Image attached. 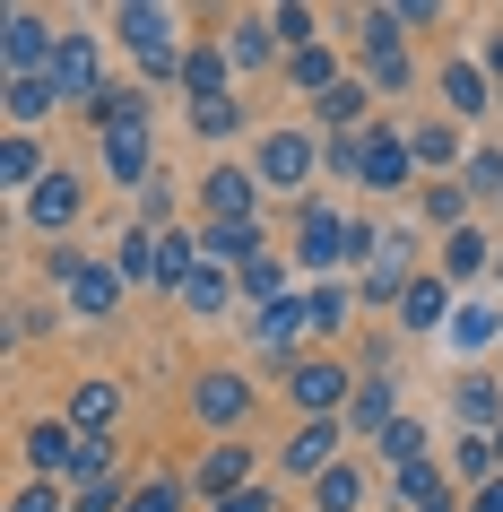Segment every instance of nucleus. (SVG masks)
I'll return each instance as SVG.
<instances>
[{
    "label": "nucleus",
    "mask_w": 503,
    "mask_h": 512,
    "mask_svg": "<svg viewBox=\"0 0 503 512\" xmlns=\"http://www.w3.org/2000/svg\"><path fill=\"white\" fill-rule=\"evenodd\" d=\"M313 330V313H304V296H287V304H269V313H252V348L261 356H278V365H295V339Z\"/></svg>",
    "instance_id": "nucleus-19"
},
{
    "label": "nucleus",
    "mask_w": 503,
    "mask_h": 512,
    "mask_svg": "<svg viewBox=\"0 0 503 512\" xmlns=\"http://www.w3.org/2000/svg\"><path fill=\"white\" fill-rule=\"evenodd\" d=\"M373 252H382V226L330 209V200L295 209V270H373Z\"/></svg>",
    "instance_id": "nucleus-1"
},
{
    "label": "nucleus",
    "mask_w": 503,
    "mask_h": 512,
    "mask_svg": "<svg viewBox=\"0 0 503 512\" xmlns=\"http://www.w3.org/2000/svg\"><path fill=\"white\" fill-rule=\"evenodd\" d=\"M469 512H503V478H495V486H477V495H469Z\"/></svg>",
    "instance_id": "nucleus-53"
},
{
    "label": "nucleus",
    "mask_w": 503,
    "mask_h": 512,
    "mask_svg": "<svg viewBox=\"0 0 503 512\" xmlns=\"http://www.w3.org/2000/svg\"><path fill=\"white\" fill-rule=\"evenodd\" d=\"M451 313H460V296H451V278H443V270H417V278H408V296H399V322H408V330L443 339Z\"/></svg>",
    "instance_id": "nucleus-16"
},
{
    "label": "nucleus",
    "mask_w": 503,
    "mask_h": 512,
    "mask_svg": "<svg viewBox=\"0 0 503 512\" xmlns=\"http://www.w3.org/2000/svg\"><path fill=\"white\" fill-rule=\"evenodd\" d=\"M434 270H443L451 287H477V278H495V235H486V226H460V235H443Z\"/></svg>",
    "instance_id": "nucleus-18"
},
{
    "label": "nucleus",
    "mask_w": 503,
    "mask_h": 512,
    "mask_svg": "<svg viewBox=\"0 0 503 512\" xmlns=\"http://www.w3.org/2000/svg\"><path fill=\"white\" fill-rule=\"evenodd\" d=\"M243 486H261V478H252V443H209V452H200V469H191L200 512L226 504V495H243Z\"/></svg>",
    "instance_id": "nucleus-11"
},
{
    "label": "nucleus",
    "mask_w": 503,
    "mask_h": 512,
    "mask_svg": "<svg viewBox=\"0 0 503 512\" xmlns=\"http://www.w3.org/2000/svg\"><path fill=\"white\" fill-rule=\"evenodd\" d=\"M113 35H122L131 53H165V44H174V18H165L157 0H122V9H113Z\"/></svg>",
    "instance_id": "nucleus-26"
},
{
    "label": "nucleus",
    "mask_w": 503,
    "mask_h": 512,
    "mask_svg": "<svg viewBox=\"0 0 503 512\" xmlns=\"http://www.w3.org/2000/svg\"><path fill=\"white\" fill-rule=\"evenodd\" d=\"M460 183H469V200H503V148H469Z\"/></svg>",
    "instance_id": "nucleus-42"
},
{
    "label": "nucleus",
    "mask_w": 503,
    "mask_h": 512,
    "mask_svg": "<svg viewBox=\"0 0 503 512\" xmlns=\"http://www.w3.org/2000/svg\"><path fill=\"white\" fill-rule=\"evenodd\" d=\"M365 87H373V96H408V87H417V61H408V53L365 61Z\"/></svg>",
    "instance_id": "nucleus-45"
},
{
    "label": "nucleus",
    "mask_w": 503,
    "mask_h": 512,
    "mask_svg": "<svg viewBox=\"0 0 503 512\" xmlns=\"http://www.w3.org/2000/svg\"><path fill=\"white\" fill-rule=\"evenodd\" d=\"M79 443H87V434L70 426V417H35V426L18 434V460H27V478L70 486V460H79Z\"/></svg>",
    "instance_id": "nucleus-7"
},
{
    "label": "nucleus",
    "mask_w": 503,
    "mask_h": 512,
    "mask_svg": "<svg viewBox=\"0 0 503 512\" xmlns=\"http://www.w3.org/2000/svg\"><path fill=\"white\" fill-rule=\"evenodd\" d=\"M53 105H61V87H53V79H9V87H0V113H9V131H35Z\"/></svg>",
    "instance_id": "nucleus-30"
},
{
    "label": "nucleus",
    "mask_w": 503,
    "mask_h": 512,
    "mask_svg": "<svg viewBox=\"0 0 503 512\" xmlns=\"http://www.w3.org/2000/svg\"><path fill=\"white\" fill-rule=\"evenodd\" d=\"M209 512H278V504H269V486H243V495H226V504H209Z\"/></svg>",
    "instance_id": "nucleus-51"
},
{
    "label": "nucleus",
    "mask_w": 503,
    "mask_h": 512,
    "mask_svg": "<svg viewBox=\"0 0 503 512\" xmlns=\"http://www.w3.org/2000/svg\"><path fill=\"white\" fill-rule=\"evenodd\" d=\"M408 157H417L434 183H451V174L469 165V148H460V122H451V113H417V122H408Z\"/></svg>",
    "instance_id": "nucleus-13"
},
{
    "label": "nucleus",
    "mask_w": 503,
    "mask_h": 512,
    "mask_svg": "<svg viewBox=\"0 0 503 512\" xmlns=\"http://www.w3.org/2000/svg\"><path fill=\"white\" fill-rule=\"evenodd\" d=\"M417 512H469V504H460V495H434V504H417Z\"/></svg>",
    "instance_id": "nucleus-54"
},
{
    "label": "nucleus",
    "mask_w": 503,
    "mask_h": 512,
    "mask_svg": "<svg viewBox=\"0 0 503 512\" xmlns=\"http://www.w3.org/2000/svg\"><path fill=\"white\" fill-rule=\"evenodd\" d=\"M113 270H122V287H157V226H122L113 235Z\"/></svg>",
    "instance_id": "nucleus-29"
},
{
    "label": "nucleus",
    "mask_w": 503,
    "mask_h": 512,
    "mask_svg": "<svg viewBox=\"0 0 503 512\" xmlns=\"http://www.w3.org/2000/svg\"><path fill=\"white\" fill-rule=\"evenodd\" d=\"M365 113H373V87H365V79H339V87L313 105V122H321L330 139H365V131H373Z\"/></svg>",
    "instance_id": "nucleus-21"
},
{
    "label": "nucleus",
    "mask_w": 503,
    "mask_h": 512,
    "mask_svg": "<svg viewBox=\"0 0 503 512\" xmlns=\"http://www.w3.org/2000/svg\"><path fill=\"white\" fill-rule=\"evenodd\" d=\"M269 53H287V44H278V27H269V9H261V18H235V35H226V61H235V70H261Z\"/></svg>",
    "instance_id": "nucleus-32"
},
{
    "label": "nucleus",
    "mask_w": 503,
    "mask_h": 512,
    "mask_svg": "<svg viewBox=\"0 0 503 512\" xmlns=\"http://www.w3.org/2000/svg\"><path fill=\"white\" fill-rule=\"evenodd\" d=\"M347 426L373 434V443L399 426V391H391V374H365V382H356V400H347Z\"/></svg>",
    "instance_id": "nucleus-25"
},
{
    "label": "nucleus",
    "mask_w": 503,
    "mask_h": 512,
    "mask_svg": "<svg viewBox=\"0 0 503 512\" xmlns=\"http://www.w3.org/2000/svg\"><path fill=\"white\" fill-rule=\"evenodd\" d=\"M434 87H443V113L451 122H477V113H495V79H486V61H443L434 70Z\"/></svg>",
    "instance_id": "nucleus-15"
},
{
    "label": "nucleus",
    "mask_w": 503,
    "mask_h": 512,
    "mask_svg": "<svg viewBox=\"0 0 503 512\" xmlns=\"http://www.w3.org/2000/svg\"><path fill=\"white\" fill-rule=\"evenodd\" d=\"M269 27H278V44H287V53H313V44H321V18H313V9H295V0H278V9H269Z\"/></svg>",
    "instance_id": "nucleus-40"
},
{
    "label": "nucleus",
    "mask_w": 503,
    "mask_h": 512,
    "mask_svg": "<svg viewBox=\"0 0 503 512\" xmlns=\"http://www.w3.org/2000/svg\"><path fill=\"white\" fill-rule=\"evenodd\" d=\"M287 278H295V261H252V270H243V304H252V313L287 304Z\"/></svg>",
    "instance_id": "nucleus-38"
},
{
    "label": "nucleus",
    "mask_w": 503,
    "mask_h": 512,
    "mask_svg": "<svg viewBox=\"0 0 503 512\" xmlns=\"http://www.w3.org/2000/svg\"><path fill=\"white\" fill-rule=\"evenodd\" d=\"M79 217H87V183L70 174V165H53V174L27 191V226H35V235H70Z\"/></svg>",
    "instance_id": "nucleus-9"
},
{
    "label": "nucleus",
    "mask_w": 503,
    "mask_h": 512,
    "mask_svg": "<svg viewBox=\"0 0 503 512\" xmlns=\"http://www.w3.org/2000/svg\"><path fill=\"white\" fill-rule=\"evenodd\" d=\"M495 452H503V426H495Z\"/></svg>",
    "instance_id": "nucleus-56"
},
{
    "label": "nucleus",
    "mask_w": 503,
    "mask_h": 512,
    "mask_svg": "<svg viewBox=\"0 0 503 512\" xmlns=\"http://www.w3.org/2000/svg\"><path fill=\"white\" fill-rule=\"evenodd\" d=\"M304 313H313V339H339L347 313H356V287H347V278H321L313 296H304Z\"/></svg>",
    "instance_id": "nucleus-33"
},
{
    "label": "nucleus",
    "mask_w": 503,
    "mask_h": 512,
    "mask_svg": "<svg viewBox=\"0 0 503 512\" xmlns=\"http://www.w3.org/2000/svg\"><path fill=\"white\" fill-rule=\"evenodd\" d=\"M191 278H200V226H165V235H157V287L183 296Z\"/></svg>",
    "instance_id": "nucleus-28"
},
{
    "label": "nucleus",
    "mask_w": 503,
    "mask_h": 512,
    "mask_svg": "<svg viewBox=\"0 0 503 512\" xmlns=\"http://www.w3.org/2000/svg\"><path fill=\"white\" fill-rule=\"evenodd\" d=\"M53 44L61 35L44 27L35 9H9V18H0V61H9V79H44V70H53Z\"/></svg>",
    "instance_id": "nucleus-10"
},
{
    "label": "nucleus",
    "mask_w": 503,
    "mask_h": 512,
    "mask_svg": "<svg viewBox=\"0 0 503 512\" xmlns=\"http://www.w3.org/2000/svg\"><path fill=\"white\" fill-rule=\"evenodd\" d=\"M235 296H243V278H235V270H217V261H200V278L183 287V304L200 313V322H209V313H226Z\"/></svg>",
    "instance_id": "nucleus-35"
},
{
    "label": "nucleus",
    "mask_w": 503,
    "mask_h": 512,
    "mask_svg": "<svg viewBox=\"0 0 503 512\" xmlns=\"http://www.w3.org/2000/svg\"><path fill=\"white\" fill-rule=\"evenodd\" d=\"M408 174H417L408 131H382V122H373V131H365V174H356V183H365V191H408Z\"/></svg>",
    "instance_id": "nucleus-17"
},
{
    "label": "nucleus",
    "mask_w": 503,
    "mask_h": 512,
    "mask_svg": "<svg viewBox=\"0 0 503 512\" xmlns=\"http://www.w3.org/2000/svg\"><path fill=\"white\" fill-rule=\"evenodd\" d=\"M191 417H200V426H217L226 443H235V426L252 417V382H243L235 365H209V374L191 382Z\"/></svg>",
    "instance_id": "nucleus-6"
},
{
    "label": "nucleus",
    "mask_w": 503,
    "mask_h": 512,
    "mask_svg": "<svg viewBox=\"0 0 503 512\" xmlns=\"http://www.w3.org/2000/svg\"><path fill=\"white\" fill-rule=\"evenodd\" d=\"M391 495H399V512H417V504H434V495H451V486H443L434 460H417V469H399V478H391Z\"/></svg>",
    "instance_id": "nucleus-41"
},
{
    "label": "nucleus",
    "mask_w": 503,
    "mask_h": 512,
    "mask_svg": "<svg viewBox=\"0 0 503 512\" xmlns=\"http://www.w3.org/2000/svg\"><path fill=\"white\" fill-rule=\"evenodd\" d=\"M79 434H113V417H122V382H105V374H87L79 391H70V408H61Z\"/></svg>",
    "instance_id": "nucleus-24"
},
{
    "label": "nucleus",
    "mask_w": 503,
    "mask_h": 512,
    "mask_svg": "<svg viewBox=\"0 0 503 512\" xmlns=\"http://www.w3.org/2000/svg\"><path fill=\"white\" fill-rule=\"evenodd\" d=\"M373 270L417 278V235H408V226H382V252H373Z\"/></svg>",
    "instance_id": "nucleus-48"
},
{
    "label": "nucleus",
    "mask_w": 503,
    "mask_h": 512,
    "mask_svg": "<svg viewBox=\"0 0 503 512\" xmlns=\"http://www.w3.org/2000/svg\"><path fill=\"white\" fill-rule=\"evenodd\" d=\"M451 356H469V365H486V356L503 348V304L486 296V287H477V296H460V313H451Z\"/></svg>",
    "instance_id": "nucleus-12"
},
{
    "label": "nucleus",
    "mask_w": 503,
    "mask_h": 512,
    "mask_svg": "<svg viewBox=\"0 0 503 512\" xmlns=\"http://www.w3.org/2000/svg\"><path fill=\"white\" fill-rule=\"evenodd\" d=\"M226 79H235L226 44H191V53H183V96H191V105H226V96H235Z\"/></svg>",
    "instance_id": "nucleus-23"
},
{
    "label": "nucleus",
    "mask_w": 503,
    "mask_h": 512,
    "mask_svg": "<svg viewBox=\"0 0 503 512\" xmlns=\"http://www.w3.org/2000/svg\"><path fill=\"white\" fill-rule=\"evenodd\" d=\"M451 408H460V426H469V434H495L503 426V382L486 374V365H469V374L451 382Z\"/></svg>",
    "instance_id": "nucleus-20"
},
{
    "label": "nucleus",
    "mask_w": 503,
    "mask_h": 512,
    "mask_svg": "<svg viewBox=\"0 0 503 512\" xmlns=\"http://www.w3.org/2000/svg\"><path fill=\"white\" fill-rule=\"evenodd\" d=\"M200 261H217V270H252V261H269L261 252V217H243V226H200Z\"/></svg>",
    "instance_id": "nucleus-22"
},
{
    "label": "nucleus",
    "mask_w": 503,
    "mask_h": 512,
    "mask_svg": "<svg viewBox=\"0 0 503 512\" xmlns=\"http://www.w3.org/2000/svg\"><path fill=\"white\" fill-rule=\"evenodd\" d=\"M477 61H486V79H495V96H503V27L486 35V44H477Z\"/></svg>",
    "instance_id": "nucleus-52"
},
{
    "label": "nucleus",
    "mask_w": 503,
    "mask_h": 512,
    "mask_svg": "<svg viewBox=\"0 0 503 512\" xmlns=\"http://www.w3.org/2000/svg\"><path fill=\"white\" fill-rule=\"evenodd\" d=\"M61 313L70 322H113L122 313V270L113 261H79V270L61 278Z\"/></svg>",
    "instance_id": "nucleus-8"
},
{
    "label": "nucleus",
    "mask_w": 503,
    "mask_h": 512,
    "mask_svg": "<svg viewBox=\"0 0 503 512\" xmlns=\"http://www.w3.org/2000/svg\"><path fill=\"white\" fill-rule=\"evenodd\" d=\"M382 460H391V478H399V469H417V460H434V434H425L417 417H399V426L382 434Z\"/></svg>",
    "instance_id": "nucleus-39"
},
{
    "label": "nucleus",
    "mask_w": 503,
    "mask_h": 512,
    "mask_svg": "<svg viewBox=\"0 0 503 512\" xmlns=\"http://www.w3.org/2000/svg\"><path fill=\"white\" fill-rule=\"evenodd\" d=\"M165 217H174V183L157 174V183L139 191V226H157V235H165Z\"/></svg>",
    "instance_id": "nucleus-49"
},
{
    "label": "nucleus",
    "mask_w": 503,
    "mask_h": 512,
    "mask_svg": "<svg viewBox=\"0 0 503 512\" xmlns=\"http://www.w3.org/2000/svg\"><path fill=\"white\" fill-rule=\"evenodd\" d=\"M261 209V174L252 165H209L200 174V226H243Z\"/></svg>",
    "instance_id": "nucleus-5"
},
{
    "label": "nucleus",
    "mask_w": 503,
    "mask_h": 512,
    "mask_svg": "<svg viewBox=\"0 0 503 512\" xmlns=\"http://www.w3.org/2000/svg\"><path fill=\"white\" fill-rule=\"evenodd\" d=\"M191 131H200V139H235L243 131V96H226V105H191Z\"/></svg>",
    "instance_id": "nucleus-47"
},
{
    "label": "nucleus",
    "mask_w": 503,
    "mask_h": 512,
    "mask_svg": "<svg viewBox=\"0 0 503 512\" xmlns=\"http://www.w3.org/2000/svg\"><path fill=\"white\" fill-rule=\"evenodd\" d=\"M9 512H70V486H53V478H18V486H9Z\"/></svg>",
    "instance_id": "nucleus-44"
},
{
    "label": "nucleus",
    "mask_w": 503,
    "mask_h": 512,
    "mask_svg": "<svg viewBox=\"0 0 503 512\" xmlns=\"http://www.w3.org/2000/svg\"><path fill=\"white\" fill-rule=\"evenodd\" d=\"M339 434H347V417H304V426L278 443V478H330L339 469Z\"/></svg>",
    "instance_id": "nucleus-4"
},
{
    "label": "nucleus",
    "mask_w": 503,
    "mask_h": 512,
    "mask_svg": "<svg viewBox=\"0 0 503 512\" xmlns=\"http://www.w3.org/2000/svg\"><path fill=\"white\" fill-rule=\"evenodd\" d=\"M495 278H503V243H495Z\"/></svg>",
    "instance_id": "nucleus-55"
},
{
    "label": "nucleus",
    "mask_w": 503,
    "mask_h": 512,
    "mask_svg": "<svg viewBox=\"0 0 503 512\" xmlns=\"http://www.w3.org/2000/svg\"><path fill=\"white\" fill-rule=\"evenodd\" d=\"M70 512H131V486H122V478H96V486H70Z\"/></svg>",
    "instance_id": "nucleus-46"
},
{
    "label": "nucleus",
    "mask_w": 503,
    "mask_h": 512,
    "mask_svg": "<svg viewBox=\"0 0 503 512\" xmlns=\"http://www.w3.org/2000/svg\"><path fill=\"white\" fill-rule=\"evenodd\" d=\"M313 512H365V469L339 460L330 478H313Z\"/></svg>",
    "instance_id": "nucleus-36"
},
{
    "label": "nucleus",
    "mask_w": 503,
    "mask_h": 512,
    "mask_svg": "<svg viewBox=\"0 0 503 512\" xmlns=\"http://www.w3.org/2000/svg\"><path fill=\"white\" fill-rule=\"evenodd\" d=\"M35 330H53V313L44 304H9V339H35Z\"/></svg>",
    "instance_id": "nucleus-50"
},
{
    "label": "nucleus",
    "mask_w": 503,
    "mask_h": 512,
    "mask_svg": "<svg viewBox=\"0 0 503 512\" xmlns=\"http://www.w3.org/2000/svg\"><path fill=\"white\" fill-rule=\"evenodd\" d=\"M44 174H53V157H44V139H35V131H9V139H0V183L18 191V200H27Z\"/></svg>",
    "instance_id": "nucleus-27"
},
{
    "label": "nucleus",
    "mask_w": 503,
    "mask_h": 512,
    "mask_svg": "<svg viewBox=\"0 0 503 512\" xmlns=\"http://www.w3.org/2000/svg\"><path fill=\"white\" fill-rule=\"evenodd\" d=\"M44 79L61 87V105H96V96H105V79H96V35H61Z\"/></svg>",
    "instance_id": "nucleus-14"
},
{
    "label": "nucleus",
    "mask_w": 503,
    "mask_h": 512,
    "mask_svg": "<svg viewBox=\"0 0 503 512\" xmlns=\"http://www.w3.org/2000/svg\"><path fill=\"white\" fill-rule=\"evenodd\" d=\"M191 504V478H139L131 486V512H183Z\"/></svg>",
    "instance_id": "nucleus-43"
},
{
    "label": "nucleus",
    "mask_w": 503,
    "mask_h": 512,
    "mask_svg": "<svg viewBox=\"0 0 503 512\" xmlns=\"http://www.w3.org/2000/svg\"><path fill=\"white\" fill-rule=\"evenodd\" d=\"M278 391H287L304 417H347V400H356V374H347L339 356H295Z\"/></svg>",
    "instance_id": "nucleus-3"
},
{
    "label": "nucleus",
    "mask_w": 503,
    "mask_h": 512,
    "mask_svg": "<svg viewBox=\"0 0 503 512\" xmlns=\"http://www.w3.org/2000/svg\"><path fill=\"white\" fill-rule=\"evenodd\" d=\"M252 174H261V191H304V200H313L321 139L295 131V122H278V131H261V148H252Z\"/></svg>",
    "instance_id": "nucleus-2"
},
{
    "label": "nucleus",
    "mask_w": 503,
    "mask_h": 512,
    "mask_svg": "<svg viewBox=\"0 0 503 512\" xmlns=\"http://www.w3.org/2000/svg\"><path fill=\"white\" fill-rule=\"evenodd\" d=\"M347 70H339V53H330V44H313V53H287V87H304V96H330V87H339Z\"/></svg>",
    "instance_id": "nucleus-34"
},
{
    "label": "nucleus",
    "mask_w": 503,
    "mask_h": 512,
    "mask_svg": "<svg viewBox=\"0 0 503 512\" xmlns=\"http://www.w3.org/2000/svg\"><path fill=\"white\" fill-rule=\"evenodd\" d=\"M356 44H365V61H391V53H408V18H399V9H365V18H356Z\"/></svg>",
    "instance_id": "nucleus-37"
},
{
    "label": "nucleus",
    "mask_w": 503,
    "mask_h": 512,
    "mask_svg": "<svg viewBox=\"0 0 503 512\" xmlns=\"http://www.w3.org/2000/svg\"><path fill=\"white\" fill-rule=\"evenodd\" d=\"M417 217H425V226H443V235H460V226H469V183H460V174H451V183H425L417 191Z\"/></svg>",
    "instance_id": "nucleus-31"
}]
</instances>
